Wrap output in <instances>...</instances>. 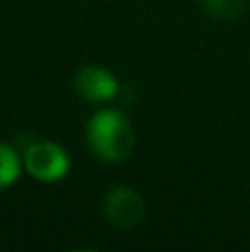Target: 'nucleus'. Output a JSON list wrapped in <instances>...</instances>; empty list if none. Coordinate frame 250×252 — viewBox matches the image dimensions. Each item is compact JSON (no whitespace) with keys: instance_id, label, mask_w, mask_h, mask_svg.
<instances>
[{"instance_id":"obj_4","label":"nucleus","mask_w":250,"mask_h":252,"mask_svg":"<svg viewBox=\"0 0 250 252\" xmlns=\"http://www.w3.org/2000/svg\"><path fill=\"white\" fill-rule=\"evenodd\" d=\"M75 91L87 102H106L118 93V80L113 73L100 66H84L75 73Z\"/></svg>"},{"instance_id":"obj_1","label":"nucleus","mask_w":250,"mask_h":252,"mask_svg":"<svg viewBox=\"0 0 250 252\" xmlns=\"http://www.w3.org/2000/svg\"><path fill=\"white\" fill-rule=\"evenodd\" d=\"M89 144L100 159L118 164L131 155L135 146V133H133L128 120L120 111H97L87 126Z\"/></svg>"},{"instance_id":"obj_5","label":"nucleus","mask_w":250,"mask_h":252,"mask_svg":"<svg viewBox=\"0 0 250 252\" xmlns=\"http://www.w3.org/2000/svg\"><path fill=\"white\" fill-rule=\"evenodd\" d=\"M20 175V159L11 146L0 142V188L11 186Z\"/></svg>"},{"instance_id":"obj_3","label":"nucleus","mask_w":250,"mask_h":252,"mask_svg":"<svg viewBox=\"0 0 250 252\" xmlns=\"http://www.w3.org/2000/svg\"><path fill=\"white\" fill-rule=\"evenodd\" d=\"M104 215L113 226L133 228L144 219V201H142V197L133 188L118 186L106 195Z\"/></svg>"},{"instance_id":"obj_6","label":"nucleus","mask_w":250,"mask_h":252,"mask_svg":"<svg viewBox=\"0 0 250 252\" xmlns=\"http://www.w3.org/2000/svg\"><path fill=\"white\" fill-rule=\"evenodd\" d=\"M206 9L211 13H215L217 18H226V20H233L239 16L244 7V0H204Z\"/></svg>"},{"instance_id":"obj_2","label":"nucleus","mask_w":250,"mask_h":252,"mask_svg":"<svg viewBox=\"0 0 250 252\" xmlns=\"http://www.w3.org/2000/svg\"><path fill=\"white\" fill-rule=\"evenodd\" d=\"M25 166L38 182H60L69 173V157L53 142H33L25 153Z\"/></svg>"}]
</instances>
